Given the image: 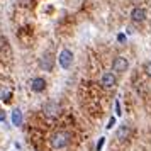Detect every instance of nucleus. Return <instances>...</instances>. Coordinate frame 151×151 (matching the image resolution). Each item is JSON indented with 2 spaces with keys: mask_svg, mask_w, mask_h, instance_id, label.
I'll list each match as a JSON object with an SVG mask.
<instances>
[{
  "mask_svg": "<svg viewBox=\"0 0 151 151\" xmlns=\"http://www.w3.org/2000/svg\"><path fill=\"white\" fill-rule=\"evenodd\" d=\"M31 88L34 92H42L46 88V80L44 78H32L31 80Z\"/></svg>",
  "mask_w": 151,
  "mask_h": 151,
  "instance_id": "8",
  "label": "nucleus"
},
{
  "mask_svg": "<svg viewBox=\"0 0 151 151\" xmlns=\"http://www.w3.org/2000/svg\"><path fill=\"white\" fill-rule=\"evenodd\" d=\"M70 144V134L66 131H58L53 134L51 137V146L55 148V150H63V148H66Z\"/></svg>",
  "mask_w": 151,
  "mask_h": 151,
  "instance_id": "1",
  "label": "nucleus"
},
{
  "mask_svg": "<svg viewBox=\"0 0 151 151\" xmlns=\"http://www.w3.org/2000/svg\"><path fill=\"white\" fill-rule=\"evenodd\" d=\"M131 19L134 22H143L144 19H146V10L141 7H136L132 9V12H131Z\"/></svg>",
  "mask_w": 151,
  "mask_h": 151,
  "instance_id": "6",
  "label": "nucleus"
},
{
  "mask_svg": "<svg viewBox=\"0 0 151 151\" xmlns=\"http://www.w3.org/2000/svg\"><path fill=\"white\" fill-rule=\"evenodd\" d=\"M0 99H2V100H9V99H10V90L0 88Z\"/></svg>",
  "mask_w": 151,
  "mask_h": 151,
  "instance_id": "11",
  "label": "nucleus"
},
{
  "mask_svg": "<svg viewBox=\"0 0 151 151\" xmlns=\"http://www.w3.org/2000/svg\"><path fill=\"white\" fill-rule=\"evenodd\" d=\"M104 141H105V137H100V139H99V143H97V151H100V150H102Z\"/></svg>",
  "mask_w": 151,
  "mask_h": 151,
  "instance_id": "12",
  "label": "nucleus"
},
{
  "mask_svg": "<svg viewBox=\"0 0 151 151\" xmlns=\"http://www.w3.org/2000/svg\"><path fill=\"white\" fill-rule=\"evenodd\" d=\"M129 136H131V127L129 126H121L119 129H117V132H116V137L119 139V141H126V139H129Z\"/></svg>",
  "mask_w": 151,
  "mask_h": 151,
  "instance_id": "7",
  "label": "nucleus"
},
{
  "mask_svg": "<svg viewBox=\"0 0 151 151\" xmlns=\"http://www.w3.org/2000/svg\"><path fill=\"white\" fill-rule=\"evenodd\" d=\"M42 112H44L46 117H58L61 114V107L56 102H46L44 107H42Z\"/></svg>",
  "mask_w": 151,
  "mask_h": 151,
  "instance_id": "2",
  "label": "nucleus"
},
{
  "mask_svg": "<svg viewBox=\"0 0 151 151\" xmlns=\"http://www.w3.org/2000/svg\"><path fill=\"white\" fill-rule=\"evenodd\" d=\"M127 66H129V63H127V60H126L124 56H117L116 60L112 61V71H117V73L126 71Z\"/></svg>",
  "mask_w": 151,
  "mask_h": 151,
  "instance_id": "4",
  "label": "nucleus"
},
{
  "mask_svg": "<svg viewBox=\"0 0 151 151\" xmlns=\"http://www.w3.org/2000/svg\"><path fill=\"white\" fill-rule=\"evenodd\" d=\"M100 85L105 88H112L116 85V75L114 73H104L102 78H100Z\"/></svg>",
  "mask_w": 151,
  "mask_h": 151,
  "instance_id": "5",
  "label": "nucleus"
},
{
  "mask_svg": "<svg viewBox=\"0 0 151 151\" xmlns=\"http://www.w3.org/2000/svg\"><path fill=\"white\" fill-rule=\"evenodd\" d=\"M58 61H60V66H61V68H65V70L70 68L71 63H73V53H71L70 49H63L61 53H60Z\"/></svg>",
  "mask_w": 151,
  "mask_h": 151,
  "instance_id": "3",
  "label": "nucleus"
},
{
  "mask_svg": "<svg viewBox=\"0 0 151 151\" xmlns=\"http://www.w3.org/2000/svg\"><path fill=\"white\" fill-rule=\"evenodd\" d=\"M114 122H116V119H114V117H110V121H109V126H107V129H110V127L114 126Z\"/></svg>",
  "mask_w": 151,
  "mask_h": 151,
  "instance_id": "15",
  "label": "nucleus"
},
{
  "mask_svg": "<svg viewBox=\"0 0 151 151\" xmlns=\"http://www.w3.org/2000/svg\"><path fill=\"white\" fill-rule=\"evenodd\" d=\"M146 73H148V75L151 76V61L148 63V65H146Z\"/></svg>",
  "mask_w": 151,
  "mask_h": 151,
  "instance_id": "14",
  "label": "nucleus"
},
{
  "mask_svg": "<svg viewBox=\"0 0 151 151\" xmlns=\"http://www.w3.org/2000/svg\"><path fill=\"white\" fill-rule=\"evenodd\" d=\"M41 68L46 70V71H51L53 70V56L49 55H44L41 58Z\"/></svg>",
  "mask_w": 151,
  "mask_h": 151,
  "instance_id": "9",
  "label": "nucleus"
},
{
  "mask_svg": "<svg viewBox=\"0 0 151 151\" xmlns=\"http://www.w3.org/2000/svg\"><path fill=\"white\" fill-rule=\"evenodd\" d=\"M116 114L121 116V104H119V100H116Z\"/></svg>",
  "mask_w": 151,
  "mask_h": 151,
  "instance_id": "13",
  "label": "nucleus"
},
{
  "mask_svg": "<svg viewBox=\"0 0 151 151\" xmlns=\"http://www.w3.org/2000/svg\"><path fill=\"white\" fill-rule=\"evenodd\" d=\"M4 121H5V114L0 110V122H4Z\"/></svg>",
  "mask_w": 151,
  "mask_h": 151,
  "instance_id": "16",
  "label": "nucleus"
},
{
  "mask_svg": "<svg viewBox=\"0 0 151 151\" xmlns=\"http://www.w3.org/2000/svg\"><path fill=\"white\" fill-rule=\"evenodd\" d=\"M12 124H14V126H21V124H22L21 110H14V112H12Z\"/></svg>",
  "mask_w": 151,
  "mask_h": 151,
  "instance_id": "10",
  "label": "nucleus"
}]
</instances>
